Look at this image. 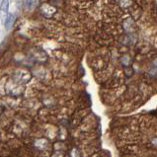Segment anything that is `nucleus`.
<instances>
[{"label": "nucleus", "instance_id": "obj_1", "mask_svg": "<svg viewBox=\"0 0 157 157\" xmlns=\"http://www.w3.org/2000/svg\"><path fill=\"white\" fill-rule=\"evenodd\" d=\"M15 20H16V16L14 14H12V13H8L5 20V29L10 30L13 27V25H14Z\"/></svg>", "mask_w": 157, "mask_h": 157}, {"label": "nucleus", "instance_id": "obj_2", "mask_svg": "<svg viewBox=\"0 0 157 157\" xmlns=\"http://www.w3.org/2000/svg\"><path fill=\"white\" fill-rule=\"evenodd\" d=\"M55 12H56V9L53 8L52 6L47 5V4H44V5L42 6V13L44 16H51Z\"/></svg>", "mask_w": 157, "mask_h": 157}, {"label": "nucleus", "instance_id": "obj_3", "mask_svg": "<svg viewBox=\"0 0 157 157\" xmlns=\"http://www.w3.org/2000/svg\"><path fill=\"white\" fill-rule=\"evenodd\" d=\"M37 4H38V0H24V6L27 9H29V10L37 6Z\"/></svg>", "mask_w": 157, "mask_h": 157}, {"label": "nucleus", "instance_id": "obj_4", "mask_svg": "<svg viewBox=\"0 0 157 157\" xmlns=\"http://www.w3.org/2000/svg\"><path fill=\"white\" fill-rule=\"evenodd\" d=\"M8 7H9V0H3L1 5H0V10L2 12H8Z\"/></svg>", "mask_w": 157, "mask_h": 157}, {"label": "nucleus", "instance_id": "obj_5", "mask_svg": "<svg viewBox=\"0 0 157 157\" xmlns=\"http://www.w3.org/2000/svg\"><path fill=\"white\" fill-rule=\"evenodd\" d=\"M152 142H153V144L157 145V138H153V140H152Z\"/></svg>", "mask_w": 157, "mask_h": 157}]
</instances>
